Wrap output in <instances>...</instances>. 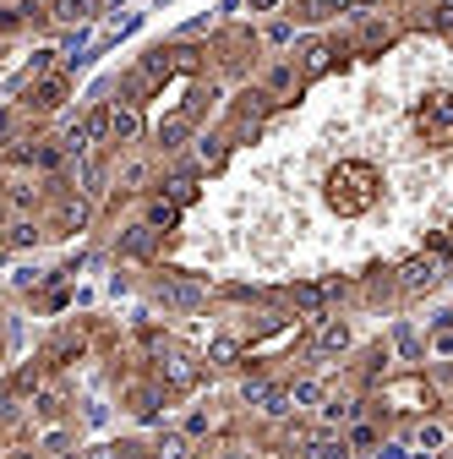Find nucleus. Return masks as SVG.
<instances>
[{
    "instance_id": "4",
    "label": "nucleus",
    "mask_w": 453,
    "mask_h": 459,
    "mask_svg": "<svg viewBox=\"0 0 453 459\" xmlns=\"http://www.w3.org/2000/svg\"><path fill=\"white\" fill-rule=\"evenodd\" d=\"M306 459H350V448H344V438H311Z\"/></svg>"
},
{
    "instance_id": "15",
    "label": "nucleus",
    "mask_w": 453,
    "mask_h": 459,
    "mask_svg": "<svg viewBox=\"0 0 453 459\" xmlns=\"http://www.w3.org/2000/svg\"><path fill=\"white\" fill-rule=\"evenodd\" d=\"M437 350H442V355H453V328H442V334H437Z\"/></svg>"
},
{
    "instance_id": "17",
    "label": "nucleus",
    "mask_w": 453,
    "mask_h": 459,
    "mask_svg": "<svg viewBox=\"0 0 453 459\" xmlns=\"http://www.w3.org/2000/svg\"><path fill=\"white\" fill-rule=\"evenodd\" d=\"M251 6H262V11H268V6H279V0H251Z\"/></svg>"
},
{
    "instance_id": "10",
    "label": "nucleus",
    "mask_w": 453,
    "mask_h": 459,
    "mask_svg": "<svg viewBox=\"0 0 453 459\" xmlns=\"http://www.w3.org/2000/svg\"><path fill=\"white\" fill-rule=\"evenodd\" d=\"M169 197H175V203H191V197H197V186L181 175V181H169Z\"/></svg>"
},
{
    "instance_id": "7",
    "label": "nucleus",
    "mask_w": 453,
    "mask_h": 459,
    "mask_svg": "<svg viewBox=\"0 0 453 459\" xmlns=\"http://www.w3.org/2000/svg\"><path fill=\"white\" fill-rule=\"evenodd\" d=\"M344 339H350V328H344V323H328V328L317 334V350H344Z\"/></svg>"
},
{
    "instance_id": "16",
    "label": "nucleus",
    "mask_w": 453,
    "mask_h": 459,
    "mask_svg": "<svg viewBox=\"0 0 453 459\" xmlns=\"http://www.w3.org/2000/svg\"><path fill=\"white\" fill-rule=\"evenodd\" d=\"M437 28H448V33H453V6H442V11H437Z\"/></svg>"
},
{
    "instance_id": "5",
    "label": "nucleus",
    "mask_w": 453,
    "mask_h": 459,
    "mask_svg": "<svg viewBox=\"0 0 453 459\" xmlns=\"http://www.w3.org/2000/svg\"><path fill=\"white\" fill-rule=\"evenodd\" d=\"M442 443H448V432H442L437 421H421V432H415V448H421V459H426V454H437Z\"/></svg>"
},
{
    "instance_id": "3",
    "label": "nucleus",
    "mask_w": 453,
    "mask_h": 459,
    "mask_svg": "<svg viewBox=\"0 0 453 459\" xmlns=\"http://www.w3.org/2000/svg\"><path fill=\"white\" fill-rule=\"evenodd\" d=\"M404 285H410V290H432L437 285V263L432 257H415L410 268H404Z\"/></svg>"
},
{
    "instance_id": "8",
    "label": "nucleus",
    "mask_w": 453,
    "mask_h": 459,
    "mask_svg": "<svg viewBox=\"0 0 453 459\" xmlns=\"http://www.w3.org/2000/svg\"><path fill=\"white\" fill-rule=\"evenodd\" d=\"M197 159H203V165H219V159H224L219 137H203V143H197Z\"/></svg>"
},
{
    "instance_id": "12",
    "label": "nucleus",
    "mask_w": 453,
    "mask_h": 459,
    "mask_svg": "<svg viewBox=\"0 0 453 459\" xmlns=\"http://www.w3.org/2000/svg\"><path fill=\"white\" fill-rule=\"evenodd\" d=\"M328 55H333L328 44H311V55H306V66H311V71H322V66H328Z\"/></svg>"
},
{
    "instance_id": "11",
    "label": "nucleus",
    "mask_w": 453,
    "mask_h": 459,
    "mask_svg": "<svg viewBox=\"0 0 453 459\" xmlns=\"http://www.w3.org/2000/svg\"><path fill=\"white\" fill-rule=\"evenodd\" d=\"M147 241H153L147 230H131V235H126V241H121V251H147Z\"/></svg>"
},
{
    "instance_id": "18",
    "label": "nucleus",
    "mask_w": 453,
    "mask_h": 459,
    "mask_svg": "<svg viewBox=\"0 0 453 459\" xmlns=\"http://www.w3.org/2000/svg\"><path fill=\"white\" fill-rule=\"evenodd\" d=\"M350 6H371V0H350Z\"/></svg>"
},
{
    "instance_id": "2",
    "label": "nucleus",
    "mask_w": 453,
    "mask_h": 459,
    "mask_svg": "<svg viewBox=\"0 0 453 459\" xmlns=\"http://www.w3.org/2000/svg\"><path fill=\"white\" fill-rule=\"evenodd\" d=\"M415 126H421L426 143H453V93H432L415 115Z\"/></svg>"
},
{
    "instance_id": "13",
    "label": "nucleus",
    "mask_w": 453,
    "mask_h": 459,
    "mask_svg": "<svg viewBox=\"0 0 453 459\" xmlns=\"http://www.w3.org/2000/svg\"><path fill=\"white\" fill-rule=\"evenodd\" d=\"M213 361H219V366H229V361H235V345H229V339H219V345H213Z\"/></svg>"
},
{
    "instance_id": "1",
    "label": "nucleus",
    "mask_w": 453,
    "mask_h": 459,
    "mask_svg": "<svg viewBox=\"0 0 453 459\" xmlns=\"http://www.w3.org/2000/svg\"><path fill=\"white\" fill-rule=\"evenodd\" d=\"M377 191H382V175L371 165H361V159H344V165L328 169V203L344 213V219H350V213H366L371 203H377Z\"/></svg>"
},
{
    "instance_id": "14",
    "label": "nucleus",
    "mask_w": 453,
    "mask_h": 459,
    "mask_svg": "<svg viewBox=\"0 0 453 459\" xmlns=\"http://www.w3.org/2000/svg\"><path fill=\"white\" fill-rule=\"evenodd\" d=\"M289 399H295V405H311V399H317V383H295V394H289Z\"/></svg>"
},
{
    "instance_id": "6",
    "label": "nucleus",
    "mask_w": 453,
    "mask_h": 459,
    "mask_svg": "<svg viewBox=\"0 0 453 459\" xmlns=\"http://www.w3.org/2000/svg\"><path fill=\"white\" fill-rule=\"evenodd\" d=\"M137 109H115V115H109V131H115V137H121V143H131V137H137Z\"/></svg>"
},
{
    "instance_id": "9",
    "label": "nucleus",
    "mask_w": 453,
    "mask_h": 459,
    "mask_svg": "<svg viewBox=\"0 0 453 459\" xmlns=\"http://www.w3.org/2000/svg\"><path fill=\"white\" fill-rule=\"evenodd\" d=\"M350 416H355V405H344V399H333V405H328V421H333V427H344Z\"/></svg>"
}]
</instances>
